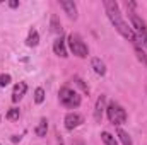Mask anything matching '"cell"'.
Wrapping results in <instances>:
<instances>
[{
    "instance_id": "cell-1",
    "label": "cell",
    "mask_w": 147,
    "mask_h": 145,
    "mask_svg": "<svg viewBox=\"0 0 147 145\" xmlns=\"http://www.w3.org/2000/svg\"><path fill=\"white\" fill-rule=\"evenodd\" d=\"M105 10H106V15L110 19V22L113 24V28L125 38L128 39L130 43H137L135 41V34L132 31V28L128 26V22H125L123 15H121V10H120V5L115 2V0H105Z\"/></svg>"
},
{
    "instance_id": "cell-2",
    "label": "cell",
    "mask_w": 147,
    "mask_h": 145,
    "mask_svg": "<svg viewBox=\"0 0 147 145\" xmlns=\"http://www.w3.org/2000/svg\"><path fill=\"white\" fill-rule=\"evenodd\" d=\"M127 9H130L128 10V17H130V22H132L130 28H132V31L135 34V41L139 44H142V46L147 48V24H146V21L134 10L135 9V3L134 2H128L127 3Z\"/></svg>"
},
{
    "instance_id": "cell-3",
    "label": "cell",
    "mask_w": 147,
    "mask_h": 145,
    "mask_svg": "<svg viewBox=\"0 0 147 145\" xmlns=\"http://www.w3.org/2000/svg\"><path fill=\"white\" fill-rule=\"evenodd\" d=\"M58 99H60V104H62V106H65V108H69V109L79 108L80 103H82L79 92L74 91V89H70V87H62V89L58 91Z\"/></svg>"
},
{
    "instance_id": "cell-4",
    "label": "cell",
    "mask_w": 147,
    "mask_h": 145,
    "mask_svg": "<svg viewBox=\"0 0 147 145\" xmlns=\"http://www.w3.org/2000/svg\"><path fill=\"white\" fill-rule=\"evenodd\" d=\"M67 46H69V50L72 51L75 56H79V58H87V55H89V48H87V44L84 43V39L79 36V34H69L67 38Z\"/></svg>"
},
{
    "instance_id": "cell-5",
    "label": "cell",
    "mask_w": 147,
    "mask_h": 145,
    "mask_svg": "<svg viewBox=\"0 0 147 145\" xmlns=\"http://www.w3.org/2000/svg\"><path fill=\"white\" fill-rule=\"evenodd\" d=\"M106 114H108L110 123L116 125V126L123 125V123L127 121V118H128V116H127V111H125V108H123L121 104L115 103V101H111L110 104L106 106Z\"/></svg>"
},
{
    "instance_id": "cell-6",
    "label": "cell",
    "mask_w": 147,
    "mask_h": 145,
    "mask_svg": "<svg viewBox=\"0 0 147 145\" xmlns=\"http://www.w3.org/2000/svg\"><path fill=\"white\" fill-rule=\"evenodd\" d=\"M82 123H84V118H82L79 113H67L65 118H63V125H65L67 130H75V128H79Z\"/></svg>"
},
{
    "instance_id": "cell-7",
    "label": "cell",
    "mask_w": 147,
    "mask_h": 145,
    "mask_svg": "<svg viewBox=\"0 0 147 145\" xmlns=\"http://www.w3.org/2000/svg\"><path fill=\"white\" fill-rule=\"evenodd\" d=\"M53 53L62 56V58H67L69 56V50H67V39L63 36H58L53 41Z\"/></svg>"
},
{
    "instance_id": "cell-8",
    "label": "cell",
    "mask_w": 147,
    "mask_h": 145,
    "mask_svg": "<svg viewBox=\"0 0 147 145\" xmlns=\"http://www.w3.org/2000/svg\"><path fill=\"white\" fill-rule=\"evenodd\" d=\"M105 111H106V96L101 94L98 97V101H96V106H94V119H96V123H101Z\"/></svg>"
},
{
    "instance_id": "cell-9",
    "label": "cell",
    "mask_w": 147,
    "mask_h": 145,
    "mask_svg": "<svg viewBox=\"0 0 147 145\" xmlns=\"http://www.w3.org/2000/svg\"><path fill=\"white\" fill-rule=\"evenodd\" d=\"M28 92V84L26 82H19L14 85V91H12V103H19Z\"/></svg>"
},
{
    "instance_id": "cell-10",
    "label": "cell",
    "mask_w": 147,
    "mask_h": 145,
    "mask_svg": "<svg viewBox=\"0 0 147 145\" xmlns=\"http://www.w3.org/2000/svg\"><path fill=\"white\" fill-rule=\"evenodd\" d=\"M60 7L65 10V14H67L70 19H77V5L74 3L72 0H62V2H60Z\"/></svg>"
},
{
    "instance_id": "cell-11",
    "label": "cell",
    "mask_w": 147,
    "mask_h": 145,
    "mask_svg": "<svg viewBox=\"0 0 147 145\" xmlns=\"http://www.w3.org/2000/svg\"><path fill=\"white\" fill-rule=\"evenodd\" d=\"M91 67H92V70L94 73H98V75H106V65H105V62L101 60V58H98V56H94V58H91Z\"/></svg>"
},
{
    "instance_id": "cell-12",
    "label": "cell",
    "mask_w": 147,
    "mask_h": 145,
    "mask_svg": "<svg viewBox=\"0 0 147 145\" xmlns=\"http://www.w3.org/2000/svg\"><path fill=\"white\" fill-rule=\"evenodd\" d=\"M34 133H36L39 138L46 137V133H48V119H46V118H41V119H39L38 126L34 128Z\"/></svg>"
},
{
    "instance_id": "cell-13",
    "label": "cell",
    "mask_w": 147,
    "mask_h": 145,
    "mask_svg": "<svg viewBox=\"0 0 147 145\" xmlns=\"http://www.w3.org/2000/svg\"><path fill=\"white\" fill-rule=\"evenodd\" d=\"M134 50H135V55H137V60L147 68V53L144 51V48L139 44V43H134Z\"/></svg>"
},
{
    "instance_id": "cell-14",
    "label": "cell",
    "mask_w": 147,
    "mask_h": 145,
    "mask_svg": "<svg viewBox=\"0 0 147 145\" xmlns=\"http://www.w3.org/2000/svg\"><path fill=\"white\" fill-rule=\"evenodd\" d=\"M38 43H39V33H38L36 29H31L28 38H26V44L29 48H34V46H38Z\"/></svg>"
},
{
    "instance_id": "cell-15",
    "label": "cell",
    "mask_w": 147,
    "mask_h": 145,
    "mask_svg": "<svg viewBox=\"0 0 147 145\" xmlns=\"http://www.w3.org/2000/svg\"><path fill=\"white\" fill-rule=\"evenodd\" d=\"M50 26H51V31L55 34H60L62 36V22H60V19L55 14H51V17H50Z\"/></svg>"
},
{
    "instance_id": "cell-16",
    "label": "cell",
    "mask_w": 147,
    "mask_h": 145,
    "mask_svg": "<svg viewBox=\"0 0 147 145\" xmlns=\"http://www.w3.org/2000/svg\"><path fill=\"white\" fill-rule=\"evenodd\" d=\"M101 140L105 142V145H118V140L115 135H111L110 132H103L101 133Z\"/></svg>"
},
{
    "instance_id": "cell-17",
    "label": "cell",
    "mask_w": 147,
    "mask_h": 145,
    "mask_svg": "<svg viewBox=\"0 0 147 145\" xmlns=\"http://www.w3.org/2000/svg\"><path fill=\"white\" fill-rule=\"evenodd\" d=\"M118 138H120V142H121V145H134V142H132V137L125 132V130H118Z\"/></svg>"
},
{
    "instance_id": "cell-18",
    "label": "cell",
    "mask_w": 147,
    "mask_h": 145,
    "mask_svg": "<svg viewBox=\"0 0 147 145\" xmlns=\"http://www.w3.org/2000/svg\"><path fill=\"white\" fill-rule=\"evenodd\" d=\"M43 101H45V89L43 87H36V91H34V103L36 104H43Z\"/></svg>"
},
{
    "instance_id": "cell-19",
    "label": "cell",
    "mask_w": 147,
    "mask_h": 145,
    "mask_svg": "<svg viewBox=\"0 0 147 145\" xmlns=\"http://www.w3.org/2000/svg\"><path fill=\"white\" fill-rule=\"evenodd\" d=\"M19 116H21V111H19V108H10L9 111H7V119H10V121L19 119Z\"/></svg>"
},
{
    "instance_id": "cell-20",
    "label": "cell",
    "mask_w": 147,
    "mask_h": 145,
    "mask_svg": "<svg viewBox=\"0 0 147 145\" xmlns=\"http://www.w3.org/2000/svg\"><path fill=\"white\" fill-rule=\"evenodd\" d=\"M10 80H12V77L9 73H0V87H7L10 84Z\"/></svg>"
},
{
    "instance_id": "cell-21",
    "label": "cell",
    "mask_w": 147,
    "mask_h": 145,
    "mask_svg": "<svg viewBox=\"0 0 147 145\" xmlns=\"http://www.w3.org/2000/svg\"><path fill=\"white\" fill-rule=\"evenodd\" d=\"M74 80H75V82H77V85H79V87H82V91H84V92H86V94H89V89H87V85H86V84H84V80H82V79H79V77H75V79H74Z\"/></svg>"
},
{
    "instance_id": "cell-22",
    "label": "cell",
    "mask_w": 147,
    "mask_h": 145,
    "mask_svg": "<svg viewBox=\"0 0 147 145\" xmlns=\"http://www.w3.org/2000/svg\"><path fill=\"white\" fill-rule=\"evenodd\" d=\"M9 7L16 9V7H19V2H9Z\"/></svg>"
},
{
    "instance_id": "cell-23",
    "label": "cell",
    "mask_w": 147,
    "mask_h": 145,
    "mask_svg": "<svg viewBox=\"0 0 147 145\" xmlns=\"http://www.w3.org/2000/svg\"><path fill=\"white\" fill-rule=\"evenodd\" d=\"M72 145H84V144H82V142H74Z\"/></svg>"
}]
</instances>
